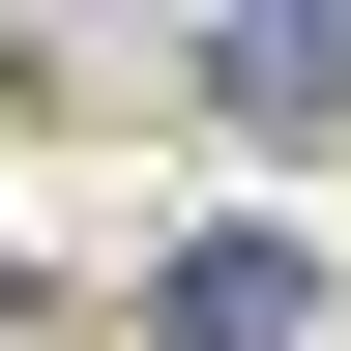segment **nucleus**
I'll use <instances>...</instances> for the list:
<instances>
[{"label":"nucleus","instance_id":"f257e3e1","mask_svg":"<svg viewBox=\"0 0 351 351\" xmlns=\"http://www.w3.org/2000/svg\"><path fill=\"white\" fill-rule=\"evenodd\" d=\"M293 322H322L293 234H176V263H147V351H293Z\"/></svg>","mask_w":351,"mask_h":351},{"label":"nucleus","instance_id":"f03ea898","mask_svg":"<svg viewBox=\"0 0 351 351\" xmlns=\"http://www.w3.org/2000/svg\"><path fill=\"white\" fill-rule=\"evenodd\" d=\"M205 88L234 117H351V29H205Z\"/></svg>","mask_w":351,"mask_h":351}]
</instances>
